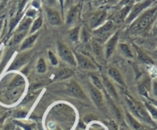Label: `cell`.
Wrapping results in <instances>:
<instances>
[{
  "mask_svg": "<svg viewBox=\"0 0 157 130\" xmlns=\"http://www.w3.org/2000/svg\"><path fill=\"white\" fill-rule=\"evenodd\" d=\"M124 97L129 109L137 119H139L145 123L148 124V125L155 126V122H153L150 115L148 113L145 105L134 99L129 94H125Z\"/></svg>",
  "mask_w": 157,
  "mask_h": 130,
  "instance_id": "1",
  "label": "cell"
},
{
  "mask_svg": "<svg viewBox=\"0 0 157 130\" xmlns=\"http://www.w3.org/2000/svg\"><path fill=\"white\" fill-rule=\"evenodd\" d=\"M156 10L157 8H153L145 12L131 26L130 32L136 34L145 31L153 21Z\"/></svg>",
  "mask_w": 157,
  "mask_h": 130,
  "instance_id": "2",
  "label": "cell"
},
{
  "mask_svg": "<svg viewBox=\"0 0 157 130\" xmlns=\"http://www.w3.org/2000/svg\"><path fill=\"white\" fill-rule=\"evenodd\" d=\"M114 23L112 21H109V22H106L103 25H100L97 29L94 30L93 35L95 36V39L102 43V42L108 40L114 34Z\"/></svg>",
  "mask_w": 157,
  "mask_h": 130,
  "instance_id": "3",
  "label": "cell"
},
{
  "mask_svg": "<svg viewBox=\"0 0 157 130\" xmlns=\"http://www.w3.org/2000/svg\"><path fill=\"white\" fill-rule=\"evenodd\" d=\"M57 49H58L59 55L63 61L72 66H77V62L75 55L67 46H66L62 42H59Z\"/></svg>",
  "mask_w": 157,
  "mask_h": 130,
  "instance_id": "4",
  "label": "cell"
},
{
  "mask_svg": "<svg viewBox=\"0 0 157 130\" xmlns=\"http://www.w3.org/2000/svg\"><path fill=\"white\" fill-rule=\"evenodd\" d=\"M151 3H152V0H145L144 2H140V3L136 4V5L134 6L133 7H132L129 16L126 18V22L129 23V22H132L136 18L138 17V16H140V13H141L145 9L149 7Z\"/></svg>",
  "mask_w": 157,
  "mask_h": 130,
  "instance_id": "5",
  "label": "cell"
},
{
  "mask_svg": "<svg viewBox=\"0 0 157 130\" xmlns=\"http://www.w3.org/2000/svg\"><path fill=\"white\" fill-rule=\"evenodd\" d=\"M106 18V12L105 10H99L93 13L89 19V25L90 28L95 29L100 26Z\"/></svg>",
  "mask_w": 157,
  "mask_h": 130,
  "instance_id": "6",
  "label": "cell"
},
{
  "mask_svg": "<svg viewBox=\"0 0 157 130\" xmlns=\"http://www.w3.org/2000/svg\"><path fill=\"white\" fill-rule=\"evenodd\" d=\"M92 51L96 61L99 64H103L105 60V52H103V47L100 42L93 39L92 40Z\"/></svg>",
  "mask_w": 157,
  "mask_h": 130,
  "instance_id": "7",
  "label": "cell"
},
{
  "mask_svg": "<svg viewBox=\"0 0 157 130\" xmlns=\"http://www.w3.org/2000/svg\"><path fill=\"white\" fill-rule=\"evenodd\" d=\"M75 57L77 62V65L81 69H86V70H96L97 69L96 65L86 55L79 53H75Z\"/></svg>",
  "mask_w": 157,
  "mask_h": 130,
  "instance_id": "8",
  "label": "cell"
},
{
  "mask_svg": "<svg viewBox=\"0 0 157 130\" xmlns=\"http://www.w3.org/2000/svg\"><path fill=\"white\" fill-rule=\"evenodd\" d=\"M68 93L73 97L79 99H86V96L80 86L75 81H72L68 86Z\"/></svg>",
  "mask_w": 157,
  "mask_h": 130,
  "instance_id": "9",
  "label": "cell"
},
{
  "mask_svg": "<svg viewBox=\"0 0 157 130\" xmlns=\"http://www.w3.org/2000/svg\"><path fill=\"white\" fill-rule=\"evenodd\" d=\"M118 39H119V32H115L109 39L107 40L106 44L105 46V59H109L111 57L116 49V44H117Z\"/></svg>",
  "mask_w": 157,
  "mask_h": 130,
  "instance_id": "10",
  "label": "cell"
},
{
  "mask_svg": "<svg viewBox=\"0 0 157 130\" xmlns=\"http://www.w3.org/2000/svg\"><path fill=\"white\" fill-rule=\"evenodd\" d=\"M152 90V82L150 78L146 77L143 79V81L139 84L138 86V92L141 96H144L146 98H149V94L150 93V90Z\"/></svg>",
  "mask_w": 157,
  "mask_h": 130,
  "instance_id": "11",
  "label": "cell"
},
{
  "mask_svg": "<svg viewBox=\"0 0 157 130\" xmlns=\"http://www.w3.org/2000/svg\"><path fill=\"white\" fill-rule=\"evenodd\" d=\"M89 91H90V96L94 102V103L98 107H102L103 105V98L99 89L96 88L93 85H89Z\"/></svg>",
  "mask_w": 157,
  "mask_h": 130,
  "instance_id": "12",
  "label": "cell"
},
{
  "mask_svg": "<svg viewBox=\"0 0 157 130\" xmlns=\"http://www.w3.org/2000/svg\"><path fill=\"white\" fill-rule=\"evenodd\" d=\"M79 11H80V5L71 7L70 10L68 12L67 16H66V22L68 25H72L76 22L78 14H79Z\"/></svg>",
  "mask_w": 157,
  "mask_h": 130,
  "instance_id": "13",
  "label": "cell"
},
{
  "mask_svg": "<svg viewBox=\"0 0 157 130\" xmlns=\"http://www.w3.org/2000/svg\"><path fill=\"white\" fill-rule=\"evenodd\" d=\"M46 13L49 22L52 25H60L62 24L61 17L59 13L56 10L51 8H46Z\"/></svg>",
  "mask_w": 157,
  "mask_h": 130,
  "instance_id": "14",
  "label": "cell"
},
{
  "mask_svg": "<svg viewBox=\"0 0 157 130\" xmlns=\"http://www.w3.org/2000/svg\"><path fill=\"white\" fill-rule=\"evenodd\" d=\"M108 75L111 77V78H113L115 82L118 83V84L121 85V86H126V83H125L124 78L123 76L122 75L121 72H120V70L118 69H116V67H113V66H110L108 69Z\"/></svg>",
  "mask_w": 157,
  "mask_h": 130,
  "instance_id": "15",
  "label": "cell"
},
{
  "mask_svg": "<svg viewBox=\"0 0 157 130\" xmlns=\"http://www.w3.org/2000/svg\"><path fill=\"white\" fill-rule=\"evenodd\" d=\"M120 53L127 59H133L135 57V51L129 45L126 43H120L118 46Z\"/></svg>",
  "mask_w": 157,
  "mask_h": 130,
  "instance_id": "16",
  "label": "cell"
},
{
  "mask_svg": "<svg viewBox=\"0 0 157 130\" xmlns=\"http://www.w3.org/2000/svg\"><path fill=\"white\" fill-rule=\"evenodd\" d=\"M29 55L28 54L25 53V54H22V55H19V56L16 57L14 61L13 62V63L11 64L10 67L9 68L8 70H15V69H18L21 67V66H23L29 59Z\"/></svg>",
  "mask_w": 157,
  "mask_h": 130,
  "instance_id": "17",
  "label": "cell"
},
{
  "mask_svg": "<svg viewBox=\"0 0 157 130\" xmlns=\"http://www.w3.org/2000/svg\"><path fill=\"white\" fill-rule=\"evenodd\" d=\"M102 81H103V86L105 87V90L109 93V94L112 97L114 98V99H118L117 93H116V89H115L114 86H113V84L112 83V82L105 76H102Z\"/></svg>",
  "mask_w": 157,
  "mask_h": 130,
  "instance_id": "18",
  "label": "cell"
},
{
  "mask_svg": "<svg viewBox=\"0 0 157 130\" xmlns=\"http://www.w3.org/2000/svg\"><path fill=\"white\" fill-rule=\"evenodd\" d=\"M131 9H132V5L125 6L123 10H120V11L117 13V15L115 16V22H116V23H120V22L124 21V19H126L127 16H129V13H130Z\"/></svg>",
  "mask_w": 157,
  "mask_h": 130,
  "instance_id": "19",
  "label": "cell"
},
{
  "mask_svg": "<svg viewBox=\"0 0 157 130\" xmlns=\"http://www.w3.org/2000/svg\"><path fill=\"white\" fill-rule=\"evenodd\" d=\"M135 47V51L136 52L137 57H138L139 59L143 63H146V64H153V61H152V59L144 52V51L142 50L140 48L137 47V46H134Z\"/></svg>",
  "mask_w": 157,
  "mask_h": 130,
  "instance_id": "20",
  "label": "cell"
},
{
  "mask_svg": "<svg viewBox=\"0 0 157 130\" xmlns=\"http://www.w3.org/2000/svg\"><path fill=\"white\" fill-rule=\"evenodd\" d=\"M72 75H73V71L72 69H69V68H62L56 72L55 78L60 80L65 79V78H69Z\"/></svg>",
  "mask_w": 157,
  "mask_h": 130,
  "instance_id": "21",
  "label": "cell"
},
{
  "mask_svg": "<svg viewBox=\"0 0 157 130\" xmlns=\"http://www.w3.org/2000/svg\"><path fill=\"white\" fill-rule=\"evenodd\" d=\"M38 36H39V33H34V34H32L31 36H29L28 38H26V39L23 41L22 46H21V50H25V49L31 47L33 45V43L35 42V41L37 39Z\"/></svg>",
  "mask_w": 157,
  "mask_h": 130,
  "instance_id": "22",
  "label": "cell"
},
{
  "mask_svg": "<svg viewBox=\"0 0 157 130\" xmlns=\"http://www.w3.org/2000/svg\"><path fill=\"white\" fill-rule=\"evenodd\" d=\"M126 119H127L128 121V123L129 124L131 128L133 130H139L142 126H143V125L140 124V122H139L135 117H133V116H132L129 113H126Z\"/></svg>",
  "mask_w": 157,
  "mask_h": 130,
  "instance_id": "23",
  "label": "cell"
},
{
  "mask_svg": "<svg viewBox=\"0 0 157 130\" xmlns=\"http://www.w3.org/2000/svg\"><path fill=\"white\" fill-rule=\"evenodd\" d=\"M33 22V20H32V18L30 17H26L22 21V22L20 23L19 26L18 27L17 32H27L29 29L30 25Z\"/></svg>",
  "mask_w": 157,
  "mask_h": 130,
  "instance_id": "24",
  "label": "cell"
},
{
  "mask_svg": "<svg viewBox=\"0 0 157 130\" xmlns=\"http://www.w3.org/2000/svg\"><path fill=\"white\" fill-rule=\"evenodd\" d=\"M148 113L150 115L151 118L157 120V107L155 106L153 104L151 103L150 102H146L144 103Z\"/></svg>",
  "mask_w": 157,
  "mask_h": 130,
  "instance_id": "25",
  "label": "cell"
},
{
  "mask_svg": "<svg viewBox=\"0 0 157 130\" xmlns=\"http://www.w3.org/2000/svg\"><path fill=\"white\" fill-rule=\"evenodd\" d=\"M43 16H40L33 22V25H32V28L30 29V33L31 34H34L36 32H37L39 29L41 28L42 25H43Z\"/></svg>",
  "mask_w": 157,
  "mask_h": 130,
  "instance_id": "26",
  "label": "cell"
},
{
  "mask_svg": "<svg viewBox=\"0 0 157 130\" xmlns=\"http://www.w3.org/2000/svg\"><path fill=\"white\" fill-rule=\"evenodd\" d=\"M79 38L83 43H86L91 39V34L90 32L85 27H82L79 32Z\"/></svg>",
  "mask_w": 157,
  "mask_h": 130,
  "instance_id": "27",
  "label": "cell"
},
{
  "mask_svg": "<svg viewBox=\"0 0 157 130\" xmlns=\"http://www.w3.org/2000/svg\"><path fill=\"white\" fill-rule=\"evenodd\" d=\"M79 32H80V29L79 27H75L72 29L69 32V39L73 42H76L78 41V38H79Z\"/></svg>",
  "mask_w": 157,
  "mask_h": 130,
  "instance_id": "28",
  "label": "cell"
},
{
  "mask_svg": "<svg viewBox=\"0 0 157 130\" xmlns=\"http://www.w3.org/2000/svg\"><path fill=\"white\" fill-rule=\"evenodd\" d=\"M36 70L39 73H45L46 72V65L45 60L43 58H40L38 60L36 65Z\"/></svg>",
  "mask_w": 157,
  "mask_h": 130,
  "instance_id": "29",
  "label": "cell"
},
{
  "mask_svg": "<svg viewBox=\"0 0 157 130\" xmlns=\"http://www.w3.org/2000/svg\"><path fill=\"white\" fill-rule=\"evenodd\" d=\"M90 77H91V79H92V82H93V86H94L96 88L99 89V90H102V89L103 88L102 82H101L100 78H99L97 75H90Z\"/></svg>",
  "mask_w": 157,
  "mask_h": 130,
  "instance_id": "30",
  "label": "cell"
},
{
  "mask_svg": "<svg viewBox=\"0 0 157 130\" xmlns=\"http://www.w3.org/2000/svg\"><path fill=\"white\" fill-rule=\"evenodd\" d=\"M48 56H49V61H50L51 64H52V66H57V65H58V59H57V57L56 56V55L52 52V51H49V52H48Z\"/></svg>",
  "mask_w": 157,
  "mask_h": 130,
  "instance_id": "31",
  "label": "cell"
},
{
  "mask_svg": "<svg viewBox=\"0 0 157 130\" xmlns=\"http://www.w3.org/2000/svg\"><path fill=\"white\" fill-rule=\"evenodd\" d=\"M27 32H17L16 35L14 36V39H13V42H14L15 44L16 43H19L24 37L26 35Z\"/></svg>",
  "mask_w": 157,
  "mask_h": 130,
  "instance_id": "32",
  "label": "cell"
},
{
  "mask_svg": "<svg viewBox=\"0 0 157 130\" xmlns=\"http://www.w3.org/2000/svg\"><path fill=\"white\" fill-rule=\"evenodd\" d=\"M152 91L153 96L155 98H157V81H155V80L152 82Z\"/></svg>",
  "mask_w": 157,
  "mask_h": 130,
  "instance_id": "33",
  "label": "cell"
},
{
  "mask_svg": "<svg viewBox=\"0 0 157 130\" xmlns=\"http://www.w3.org/2000/svg\"><path fill=\"white\" fill-rule=\"evenodd\" d=\"M133 1L134 0H121L119 3V6H131Z\"/></svg>",
  "mask_w": 157,
  "mask_h": 130,
  "instance_id": "34",
  "label": "cell"
},
{
  "mask_svg": "<svg viewBox=\"0 0 157 130\" xmlns=\"http://www.w3.org/2000/svg\"><path fill=\"white\" fill-rule=\"evenodd\" d=\"M27 114V112L25 111H18L17 113H16L15 116L16 118H25V116Z\"/></svg>",
  "mask_w": 157,
  "mask_h": 130,
  "instance_id": "35",
  "label": "cell"
},
{
  "mask_svg": "<svg viewBox=\"0 0 157 130\" xmlns=\"http://www.w3.org/2000/svg\"><path fill=\"white\" fill-rule=\"evenodd\" d=\"M84 122H90V121H93V120H96V118L93 115H89V116H86L84 117Z\"/></svg>",
  "mask_w": 157,
  "mask_h": 130,
  "instance_id": "36",
  "label": "cell"
},
{
  "mask_svg": "<svg viewBox=\"0 0 157 130\" xmlns=\"http://www.w3.org/2000/svg\"><path fill=\"white\" fill-rule=\"evenodd\" d=\"M36 14V11L35 10H28L26 13L27 17H30V18H33Z\"/></svg>",
  "mask_w": 157,
  "mask_h": 130,
  "instance_id": "37",
  "label": "cell"
},
{
  "mask_svg": "<svg viewBox=\"0 0 157 130\" xmlns=\"http://www.w3.org/2000/svg\"><path fill=\"white\" fill-rule=\"evenodd\" d=\"M32 5L36 9H39L40 6V2H39V0H33Z\"/></svg>",
  "mask_w": 157,
  "mask_h": 130,
  "instance_id": "38",
  "label": "cell"
},
{
  "mask_svg": "<svg viewBox=\"0 0 157 130\" xmlns=\"http://www.w3.org/2000/svg\"><path fill=\"white\" fill-rule=\"evenodd\" d=\"M148 99H149V101L151 102V103L153 104L155 106L157 107V100H155V99H151L150 97L148 98Z\"/></svg>",
  "mask_w": 157,
  "mask_h": 130,
  "instance_id": "39",
  "label": "cell"
},
{
  "mask_svg": "<svg viewBox=\"0 0 157 130\" xmlns=\"http://www.w3.org/2000/svg\"><path fill=\"white\" fill-rule=\"evenodd\" d=\"M56 0H47V2L49 6H53L55 5Z\"/></svg>",
  "mask_w": 157,
  "mask_h": 130,
  "instance_id": "40",
  "label": "cell"
},
{
  "mask_svg": "<svg viewBox=\"0 0 157 130\" xmlns=\"http://www.w3.org/2000/svg\"><path fill=\"white\" fill-rule=\"evenodd\" d=\"M72 2H73V0H66V5L67 6H70L72 3Z\"/></svg>",
  "mask_w": 157,
  "mask_h": 130,
  "instance_id": "41",
  "label": "cell"
},
{
  "mask_svg": "<svg viewBox=\"0 0 157 130\" xmlns=\"http://www.w3.org/2000/svg\"><path fill=\"white\" fill-rule=\"evenodd\" d=\"M121 130H130L129 128H127L126 126H125V125H123V126L121 127Z\"/></svg>",
  "mask_w": 157,
  "mask_h": 130,
  "instance_id": "42",
  "label": "cell"
},
{
  "mask_svg": "<svg viewBox=\"0 0 157 130\" xmlns=\"http://www.w3.org/2000/svg\"><path fill=\"white\" fill-rule=\"evenodd\" d=\"M139 130H149V129H147V128H146V127H144V126H142L141 128H140V129Z\"/></svg>",
  "mask_w": 157,
  "mask_h": 130,
  "instance_id": "43",
  "label": "cell"
},
{
  "mask_svg": "<svg viewBox=\"0 0 157 130\" xmlns=\"http://www.w3.org/2000/svg\"><path fill=\"white\" fill-rule=\"evenodd\" d=\"M1 26H2V22H0V29H1Z\"/></svg>",
  "mask_w": 157,
  "mask_h": 130,
  "instance_id": "44",
  "label": "cell"
},
{
  "mask_svg": "<svg viewBox=\"0 0 157 130\" xmlns=\"http://www.w3.org/2000/svg\"><path fill=\"white\" fill-rule=\"evenodd\" d=\"M16 130H22V129H21L20 128H16Z\"/></svg>",
  "mask_w": 157,
  "mask_h": 130,
  "instance_id": "45",
  "label": "cell"
},
{
  "mask_svg": "<svg viewBox=\"0 0 157 130\" xmlns=\"http://www.w3.org/2000/svg\"><path fill=\"white\" fill-rule=\"evenodd\" d=\"M1 117H2V114L0 113V119H1Z\"/></svg>",
  "mask_w": 157,
  "mask_h": 130,
  "instance_id": "46",
  "label": "cell"
},
{
  "mask_svg": "<svg viewBox=\"0 0 157 130\" xmlns=\"http://www.w3.org/2000/svg\"><path fill=\"white\" fill-rule=\"evenodd\" d=\"M90 130H96V129H94V128H90Z\"/></svg>",
  "mask_w": 157,
  "mask_h": 130,
  "instance_id": "47",
  "label": "cell"
},
{
  "mask_svg": "<svg viewBox=\"0 0 157 130\" xmlns=\"http://www.w3.org/2000/svg\"><path fill=\"white\" fill-rule=\"evenodd\" d=\"M107 1H113V0H107Z\"/></svg>",
  "mask_w": 157,
  "mask_h": 130,
  "instance_id": "48",
  "label": "cell"
},
{
  "mask_svg": "<svg viewBox=\"0 0 157 130\" xmlns=\"http://www.w3.org/2000/svg\"><path fill=\"white\" fill-rule=\"evenodd\" d=\"M155 52H157V48H156V50H155Z\"/></svg>",
  "mask_w": 157,
  "mask_h": 130,
  "instance_id": "49",
  "label": "cell"
}]
</instances>
